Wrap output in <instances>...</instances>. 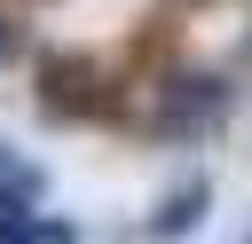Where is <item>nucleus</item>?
<instances>
[{"label":"nucleus","instance_id":"f03ea898","mask_svg":"<svg viewBox=\"0 0 252 244\" xmlns=\"http://www.w3.org/2000/svg\"><path fill=\"white\" fill-rule=\"evenodd\" d=\"M0 244H79V228L47 220V213H24V205H0Z\"/></svg>","mask_w":252,"mask_h":244},{"label":"nucleus","instance_id":"f257e3e1","mask_svg":"<svg viewBox=\"0 0 252 244\" xmlns=\"http://www.w3.org/2000/svg\"><path fill=\"white\" fill-rule=\"evenodd\" d=\"M205 205H213V181H181V189L150 213V236H158V244H165V236H189V228L205 220Z\"/></svg>","mask_w":252,"mask_h":244},{"label":"nucleus","instance_id":"20e7f679","mask_svg":"<svg viewBox=\"0 0 252 244\" xmlns=\"http://www.w3.org/2000/svg\"><path fill=\"white\" fill-rule=\"evenodd\" d=\"M0 63H8V24H0Z\"/></svg>","mask_w":252,"mask_h":244},{"label":"nucleus","instance_id":"7ed1b4c3","mask_svg":"<svg viewBox=\"0 0 252 244\" xmlns=\"http://www.w3.org/2000/svg\"><path fill=\"white\" fill-rule=\"evenodd\" d=\"M32 197H47V173L8 157V165H0V205H32Z\"/></svg>","mask_w":252,"mask_h":244}]
</instances>
